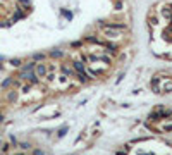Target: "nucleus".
Listing matches in <instances>:
<instances>
[{"mask_svg":"<svg viewBox=\"0 0 172 155\" xmlns=\"http://www.w3.org/2000/svg\"><path fill=\"white\" fill-rule=\"evenodd\" d=\"M36 72H38V76H45V72H47V71H45V67H43V66H38V67H36Z\"/></svg>","mask_w":172,"mask_h":155,"instance_id":"obj_1","label":"nucleus"},{"mask_svg":"<svg viewBox=\"0 0 172 155\" xmlns=\"http://www.w3.org/2000/svg\"><path fill=\"white\" fill-rule=\"evenodd\" d=\"M21 148H22V150H29V145H28V143H21Z\"/></svg>","mask_w":172,"mask_h":155,"instance_id":"obj_2","label":"nucleus"},{"mask_svg":"<svg viewBox=\"0 0 172 155\" xmlns=\"http://www.w3.org/2000/svg\"><path fill=\"white\" fill-rule=\"evenodd\" d=\"M33 155H45L43 150H33Z\"/></svg>","mask_w":172,"mask_h":155,"instance_id":"obj_3","label":"nucleus"},{"mask_svg":"<svg viewBox=\"0 0 172 155\" xmlns=\"http://www.w3.org/2000/svg\"><path fill=\"white\" fill-rule=\"evenodd\" d=\"M2 121H4V116H2V112H0V122H2Z\"/></svg>","mask_w":172,"mask_h":155,"instance_id":"obj_4","label":"nucleus"}]
</instances>
